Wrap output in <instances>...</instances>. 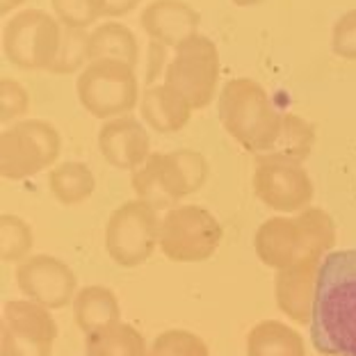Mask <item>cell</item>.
Returning <instances> with one entry per match:
<instances>
[{"label":"cell","mask_w":356,"mask_h":356,"mask_svg":"<svg viewBox=\"0 0 356 356\" xmlns=\"http://www.w3.org/2000/svg\"><path fill=\"white\" fill-rule=\"evenodd\" d=\"M256 197L267 208L295 215L309 208L313 199V181L299 163L263 156L252 178Z\"/></svg>","instance_id":"7c38bea8"},{"label":"cell","mask_w":356,"mask_h":356,"mask_svg":"<svg viewBox=\"0 0 356 356\" xmlns=\"http://www.w3.org/2000/svg\"><path fill=\"white\" fill-rule=\"evenodd\" d=\"M320 263H306L281 270L277 277V304L281 313L297 325H306L313 318L315 286H318Z\"/></svg>","instance_id":"2e32d148"},{"label":"cell","mask_w":356,"mask_h":356,"mask_svg":"<svg viewBox=\"0 0 356 356\" xmlns=\"http://www.w3.org/2000/svg\"><path fill=\"white\" fill-rule=\"evenodd\" d=\"M247 356H306V347L293 327L265 320L249 331Z\"/></svg>","instance_id":"ffe728a7"},{"label":"cell","mask_w":356,"mask_h":356,"mask_svg":"<svg viewBox=\"0 0 356 356\" xmlns=\"http://www.w3.org/2000/svg\"><path fill=\"white\" fill-rule=\"evenodd\" d=\"M76 94L80 105L96 119H117L140 105V80L135 67L124 62H89L78 74Z\"/></svg>","instance_id":"5b68a950"},{"label":"cell","mask_w":356,"mask_h":356,"mask_svg":"<svg viewBox=\"0 0 356 356\" xmlns=\"http://www.w3.org/2000/svg\"><path fill=\"white\" fill-rule=\"evenodd\" d=\"M192 105L165 83L147 87L140 99L142 121L156 133H178L190 124Z\"/></svg>","instance_id":"e0dca14e"},{"label":"cell","mask_w":356,"mask_h":356,"mask_svg":"<svg viewBox=\"0 0 356 356\" xmlns=\"http://www.w3.org/2000/svg\"><path fill=\"white\" fill-rule=\"evenodd\" d=\"M62 44V23L44 10H19L3 28L5 58L23 71H51Z\"/></svg>","instance_id":"ba28073f"},{"label":"cell","mask_w":356,"mask_h":356,"mask_svg":"<svg viewBox=\"0 0 356 356\" xmlns=\"http://www.w3.org/2000/svg\"><path fill=\"white\" fill-rule=\"evenodd\" d=\"M48 190L62 206H78L96 190V178L85 163L67 160L48 172Z\"/></svg>","instance_id":"44dd1931"},{"label":"cell","mask_w":356,"mask_h":356,"mask_svg":"<svg viewBox=\"0 0 356 356\" xmlns=\"http://www.w3.org/2000/svg\"><path fill=\"white\" fill-rule=\"evenodd\" d=\"M112 60L137 67L140 62V42L135 32L117 19L99 23L89 32V62Z\"/></svg>","instance_id":"d6986e66"},{"label":"cell","mask_w":356,"mask_h":356,"mask_svg":"<svg viewBox=\"0 0 356 356\" xmlns=\"http://www.w3.org/2000/svg\"><path fill=\"white\" fill-rule=\"evenodd\" d=\"M26 5V0H0V14L7 16V14H16L19 7Z\"/></svg>","instance_id":"4dcf8cb0"},{"label":"cell","mask_w":356,"mask_h":356,"mask_svg":"<svg viewBox=\"0 0 356 356\" xmlns=\"http://www.w3.org/2000/svg\"><path fill=\"white\" fill-rule=\"evenodd\" d=\"M140 26L151 42L163 48H176L199 35L201 16L183 0H151L140 14Z\"/></svg>","instance_id":"9a60e30c"},{"label":"cell","mask_w":356,"mask_h":356,"mask_svg":"<svg viewBox=\"0 0 356 356\" xmlns=\"http://www.w3.org/2000/svg\"><path fill=\"white\" fill-rule=\"evenodd\" d=\"M256 254L272 270L322 263L336 245V224L322 208L270 217L256 233Z\"/></svg>","instance_id":"7a4b0ae2"},{"label":"cell","mask_w":356,"mask_h":356,"mask_svg":"<svg viewBox=\"0 0 356 356\" xmlns=\"http://www.w3.org/2000/svg\"><path fill=\"white\" fill-rule=\"evenodd\" d=\"M35 245L30 224L23 217L3 215L0 217V258L5 263L26 261Z\"/></svg>","instance_id":"d4e9b609"},{"label":"cell","mask_w":356,"mask_h":356,"mask_svg":"<svg viewBox=\"0 0 356 356\" xmlns=\"http://www.w3.org/2000/svg\"><path fill=\"white\" fill-rule=\"evenodd\" d=\"M58 327L51 311L30 299H12L3 311L0 356H51Z\"/></svg>","instance_id":"8fae6325"},{"label":"cell","mask_w":356,"mask_h":356,"mask_svg":"<svg viewBox=\"0 0 356 356\" xmlns=\"http://www.w3.org/2000/svg\"><path fill=\"white\" fill-rule=\"evenodd\" d=\"M217 115L226 133L249 153L267 156L279 140L283 115L272 105L263 85L252 78H233L224 83Z\"/></svg>","instance_id":"3957f363"},{"label":"cell","mask_w":356,"mask_h":356,"mask_svg":"<svg viewBox=\"0 0 356 356\" xmlns=\"http://www.w3.org/2000/svg\"><path fill=\"white\" fill-rule=\"evenodd\" d=\"M99 149L108 165L135 172L151 158L147 124L131 115L105 121L99 133Z\"/></svg>","instance_id":"5bb4252c"},{"label":"cell","mask_w":356,"mask_h":356,"mask_svg":"<svg viewBox=\"0 0 356 356\" xmlns=\"http://www.w3.org/2000/svg\"><path fill=\"white\" fill-rule=\"evenodd\" d=\"M30 110V94L19 80L3 78L0 80V121L5 126H12L16 121H23Z\"/></svg>","instance_id":"83f0119b"},{"label":"cell","mask_w":356,"mask_h":356,"mask_svg":"<svg viewBox=\"0 0 356 356\" xmlns=\"http://www.w3.org/2000/svg\"><path fill=\"white\" fill-rule=\"evenodd\" d=\"M87 356H151V347L135 327L119 322L87 338Z\"/></svg>","instance_id":"7402d4cb"},{"label":"cell","mask_w":356,"mask_h":356,"mask_svg":"<svg viewBox=\"0 0 356 356\" xmlns=\"http://www.w3.org/2000/svg\"><path fill=\"white\" fill-rule=\"evenodd\" d=\"M208 174V160L199 151L151 153L147 163L133 172V190L137 199L147 201L156 210H172L178 201L204 188Z\"/></svg>","instance_id":"277c9868"},{"label":"cell","mask_w":356,"mask_h":356,"mask_svg":"<svg viewBox=\"0 0 356 356\" xmlns=\"http://www.w3.org/2000/svg\"><path fill=\"white\" fill-rule=\"evenodd\" d=\"M151 356H210L204 338L188 329H167L151 343Z\"/></svg>","instance_id":"484cf974"},{"label":"cell","mask_w":356,"mask_h":356,"mask_svg":"<svg viewBox=\"0 0 356 356\" xmlns=\"http://www.w3.org/2000/svg\"><path fill=\"white\" fill-rule=\"evenodd\" d=\"M331 51L343 60H356V10L345 12L331 30Z\"/></svg>","instance_id":"f1b7e54d"},{"label":"cell","mask_w":356,"mask_h":356,"mask_svg":"<svg viewBox=\"0 0 356 356\" xmlns=\"http://www.w3.org/2000/svg\"><path fill=\"white\" fill-rule=\"evenodd\" d=\"M74 315L80 331L89 338L121 322L119 299L105 286H87L74 299Z\"/></svg>","instance_id":"ac0fdd59"},{"label":"cell","mask_w":356,"mask_h":356,"mask_svg":"<svg viewBox=\"0 0 356 356\" xmlns=\"http://www.w3.org/2000/svg\"><path fill=\"white\" fill-rule=\"evenodd\" d=\"M236 7H256V5H261L265 3V0H231Z\"/></svg>","instance_id":"1f68e13d"},{"label":"cell","mask_w":356,"mask_h":356,"mask_svg":"<svg viewBox=\"0 0 356 356\" xmlns=\"http://www.w3.org/2000/svg\"><path fill=\"white\" fill-rule=\"evenodd\" d=\"M62 151L60 131L44 119H23L0 135V174L7 181H23L55 167Z\"/></svg>","instance_id":"8992f818"},{"label":"cell","mask_w":356,"mask_h":356,"mask_svg":"<svg viewBox=\"0 0 356 356\" xmlns=\"http://www.w3.org/2000/svg\"><path fill=\"white\" fill-rule=\"evenodd\" d=\"M313 144H315V128L309 121L302 119L299 115H283L279 140L267 156L302 165V160L311 156Z\"/></svg>","instance_id":"603a6c76"},{"label":"cell","mask_w":356,"mask_h":356,"mask_svg":"<svg viewBox=\"0 0 356 356\" xmlns=\"http://www.w3.org/2000/svg\"><path fill=\"white\" fill-rule=\"evenodd\" d=\"M160 222L158 210L147 201H126L105 224V252L121 267L142 265L160 245Z\"/></svg>","instance_id":"30bf717a"},{"label":"cell","mask_w":356,"mask_h":356,"mask_svg":"<svg viewBox=\"0 0 356 356\" xmlns=\"http://www.w3.org/2000/svg\"><path fill=\"white\" fill-rule=\"evenodd\" d=\"M89 64V30L62 26V44L48 74L71 76L80 74Z\"/></svg>","instance_id":"cb8c5ba5"},{"label":"cell","mask_w":356,"mask_h":356,"mask_svg":"<svg viewBox=\"0 0 356 356\" xmlns=\"http://www.w3.org/2000/svg\"><path fill=\"white\" fill-rule=\"evenodd\" d=\"M16 286L23 297L48 311H60L76 299V272L62 258L37 254L16 267Z\"/></svg>","instance_id":"4fadbf2b"},{"label":"cell","mask_w":356,"mask_h":356,"mask_svg":"<svg viewBox=\"0 0 356 356\" xmlns=\"http://www.w3.org/2000/svg\"><path fill=\"white\" fill-rule=\"evenodd\" d=\"M311 338L320 354L356 356V247L320 263Z\"/></svg>","instance_id":"6da1fadb"},{"label":"cell","mask_w":356,"mask_h":356,"mask_svg":"<svg viewBox=\"0 0 356 356\" xmlns=\"http://www.w3.org/2000/svg\"><path fill=\"white\" fill-rule=\"evenodd\" d=\"M222 226L215 215L197 204H183L160 222V249L174 263H201L217 252Z\"/></svg>","instance_id":"9c48e42d"},{"label":"cell","mask_w":356,"mask_h":356,"mask_svg":"<svg viewBox=\"0 0 356 356\" xmlns=\"http://www.w3.org/2000/svg\"><path fill=\"white\" fill-rule=\"evenodd\" d=\"M142 0H105V16L108 19H121L140 7Z\"/></svg>","instance_id":"f546056e"},{"label":"cell","mask_w":356,"mask_h":356,"mask_svg":"<svg viewBox=\"0 0 356 356\" xmlns=\"http://www.w3.org/2000/svg\"><path fill=\"white\" fill-rule=\"evenodd\" d=\"M322 356H331V354H322Z\"/></svg>","instance_id":"d6a6232c"},{"label":"cell","mask_w":356,"mask_h":356,"mask_svg":"<svg viewBox=\"0 0 356 356\" xmlns=\"http://www.w3.org/2000/svg\"><path fill=\"white\" fill-rule=\"evenodd\" d=\"M53 14L67 28H89L105 16V0H51Z\"/></svg>","instance_id":"4316f807"},{"label":"cell","mask_w":356,"mask_h":356,"mask_svg":"<svg viewBox=\"0 0 356 356\" xmlns=\"http://www.w3.org/2000/svg\"><path fill=\"white\" fill-rule=\"evenodd\" d=\"M220 74V51L213 39L199 32L174 51L165 67V85L181 94L192 110H204L215 101Z\"/></svg>","instance_id":"52a82bcc"}]
</instances>
